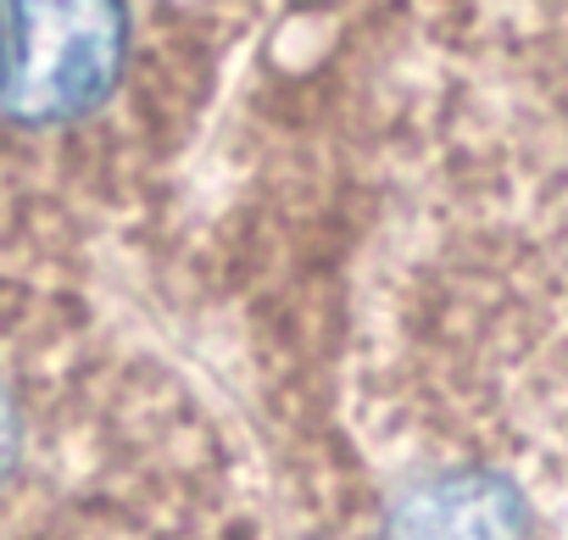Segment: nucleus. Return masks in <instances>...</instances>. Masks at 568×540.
<instances>
[{
  "instance_id": "obj_1",
  "label": "nucleus",
  "mask_w": 568,
  "mask_h": 540,
  "mask_svg": "<svg viewBox=\"0 0 568 540\" xmlns=\"http://www.w3.org/2000/svg\"><path fill=\"white\" fill-rule=\"evenodd\" d=\"M217 435L101 313L0 267V540H201Z\"/></svg>"
},
{
  "instance_id": "obj_2",
  "label": "nucleus",
  "mask_w": 568,
  "mask_h": 540,
  "mask_svg": "<svg viewBox=\"0 0 568 540\" xmlns=\"http://www.w3.org/2000/svg\"><path fill=\"white\" fill-rule=\"evenodd\" d=\"M529 501L513 479L463 468L407 490L385 540H529Z\"/></svg>"
}]
</instances>
